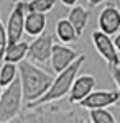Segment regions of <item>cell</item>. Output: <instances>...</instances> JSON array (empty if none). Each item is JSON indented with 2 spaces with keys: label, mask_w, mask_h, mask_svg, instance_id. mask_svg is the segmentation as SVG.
<instances>
[{
  "label": "cell",
  "mask_w": 120,
  "mask_h": 123,
  "mask_svg": "<svg viewBox=\"0 0 120 123\" xmlns=\"http://www.w3.org/2000/svg\"><path fill=\"white\" fill-rule=\"evenodd\" d=\"M17 71H18V80L25 105L36 100L38 97L45 94L49 84L53 82V77H54L53 74H49L48 71L41 69L38 64L28 61V59L20 61L17 66Z\"/></svg>",
  "instance_id": "obj_1"
},
{
  "label": "cell",
  "mask_w": 120,
  "mask_h": 123,
  "mask_svg": "<svg viewBox=\"0 0 120 123\" xmlns=\"http://www.w3.org/2000/svg\"><path fill=\"white\" fill-rule=\"evenodd\" d=\"M81 120L82 118L77 110L51 102L27 108L15 118V123H79Z\"/></svg>",
  "instance_id": "obj_2"
},
{
  "label": "cell",
  "mask_w": 120,
  "mask_h": 123,
  "mask_svg": "<svg viewBox=\"0 0 120 123\" xmlns=\"http://www.w3.org/2000/svg\"><path fill=\"white\" fill-rule=\"evenodd\" d=\"M84 62H86V54H79V57L74 59L67 67H64L59 72H56L58 76L53 77V82L49 84L46 92L41 97H38L36 100L27 104L25 108H33V107L51 104V102H59L61 98H64L66 95H67V92H69V89H71V84H73L74 77L79 74V71H81Z\"/></svg>",
  "instance_id": "obj_3"
},
{
  "label": "cell",
  "mask_w": 120,
  "mask_h": 123,
  "mask_svg": "<svg viewBox=\"0 0 120 123\" xmlns=\"http://www.w3.org/2000/svg\"><path fill=\"white\" fill-rule=\"evenodd\" d=\"M23 108V97L20 87L18 76L12 80L7 87L2 89L0 94V123H8L15 120Z\"/></svg>",
  "instance_id": "obj_4"
},
{
  "label": "cell",
  "mask_w": 120,
  "mask_h": 123,
  "mask_svg": "<svg viewBox=\"0 0 120 123\" xmlns=\"http://www.w3.org/2000/svg\"><path fill=\"white\" fill-rule=\"evenodd\" d=\"M53 35L49 33H41L35 36V39L28 44L27 48V59L35 62V64H41L45 66L46 62H49V56H51V48H53Z\"/></svg>",
  "instance_id": "obj_5"
},
{
  "label": "cell",
  "mask_w": 120,
  "mask_h": 123,
  "mask_svg": "<svg viewBox=\"0 0 120 123\" xmlns=\"http://www.w3.org/2000/svg\"><path fill=\"white\" fill-rule=\"evenodd\" d=\"M92 46L95 48V51L99 53V56L107 62V66H115L120 64V56H119V48L113 44V41L109 35L102 33L100 30L92 31Z\"/></svg>",
  "instance_id": "obj_6"
},
{
  "label": "cell",
  "mask_w": 120,
  "mask_h": 123,
  "mask_svg": "<svg viewBox=\"0 0 120 123\" xmlns=\"http://www.w3.org/2000/svg\"><path fill=\"white\" fill-rule=\"evenodd\" d=\"M120 98V90L113 89V90H95L94 89L91 94H87L82 100L79 102V108L84 110H94V108H107L112 107L119 102Z\"/></svg>",
  "instance_id": "obj_7"
},
{
  "label": "cell",
  "mask_w": 120,
  "mask_h": 123,
  "mask_svg": "<svg viewBox=\"0 0 120 123\" xmlns=\"http://www.w3.org/2000/svg\"><path fill=\"white\" fill-rule=\"evenodd\" d=\"M95 89V77L91 74H77L74 77L71 89L67 92V102L71 105H77L87 94Z\"/></svg>",
  "instance_id": "obj_8"
},
{
  "label": "cell",
  "mask_w": 120,
  "mask_h": 123,
  "mask_svg": "<svg viewBox=\"0 0 120 123\" xmlns=\"http://www.w3.org/2000/svg\"><path fill=\"white\" fill-rule=\"evenodd\" d=\"M81 53H77L74 48L69 44H63V43H53L51 48V56H49V62L54 72L63 71L64 67H67L74 59H77Z\"/></svg>",
  "instance_id": "obj_9"
},
{
  "label": "cell",
  "mask_w": 120,
  "mask_h": 123,
  "mask_svg": "<svg viewBox=\"0 0 120 123\" xmlns=\"http://www.w3.org/2000/svg\"><path fill=\"white\" fill-rule=\"evenodd\" d=\"M97 26L102 33L113 36L120 30V10L115 3H107L99 13Z\"/></svg>",
  "instance_id": "obj_10"
},
{
  "label": "cell",
  "mask_w": 120,
  "mask_h": 123,
  "mask_svg": "<svg viewBox=\"0 0 120 123\" xmlns=\"http://www.w3.org/2000/svg\"><path fill=\"white\" fill-rule=\"evenodd\" d=\"M23 20H25V10L23 3H15V7L12 8L5 25L7 31V43H15L23 38L25 31H23Z\"/></svg>",
  "instance_id": "obj_11"
},
{
  "label": "cell",
  "mask_w": 120,
  "mask_h": 123,
  "mask_svg": "<svg viewBox=\"0 0 120 123\" xmlns=\"http://www.w3.org/2000/svg\"><path fill=\"white\" fill-rule=\"evenodd\" d=\"M46 30V13L38 12H25L23 20V31L28 36H38Z\"/></svg>",
  "instance_id": "obj_12"
},
{
  "label": "cell",
  "mask_w": 120,
  "mask_h": 123,
  "mask_svg": "<svg viewBox=\"0 0 120 123\" xmlns=\"http://www.w3.org/2000/svg\"><path fill=\"white\" fill-rule=\"evenodd\" d=\"M89 17H91L89 10L84 8L82 5H73L71 10H69V13H67V20H69V23L74 26V30H76V33H77L79 38L82 36L84 30L87 26Z\"/></svg>",
  "instance_id": "obj_13"
},
{
  "label": "cell",
  "mask_w": 120,
  "mask_h": 123,
  "mask_svg": "<svg viewBox=\"0 0 120 123\" xmlns=\"http://www.w3.org/2000/svg\"><path fill=\"white\" fill-rule=\"evenodd\" d=\"M27 48H28V43L21 41V39H20V41H15V43H7L2 59H3L5 62L18 64L20 61H23V59L27 57Z\"/></svg>",
  "instance_id": "obj_14"
},
{
  "label": "cell",
  "mask_w": 120,
  "mask_h": 123,
  "mask_svg": "<svg viewBox=\"0 0 120 123\" xmlns=\"http://www.w3.org/2000/svg\"><path fill=\"white\" fill-rule=\"evenodd\" d=\"M54 31H56V38L59 39V43H63V44H71V43H74V41L79 39V36H77L74 26L69 23L67 18L58 20Z\"/></svg>",
  "instance_id": "obj_15"
},
{
  "label": "cell",
  "mask_w": 120,
  "mask_h": 123,
  "mask_svg": "<svg viewBox=\"0 0 120 123\" xmlns=\"http://www.w3.org/2000/svg\"><path fill=\"white\" fill-rule=\"evenodd\" d=\"M56 0H33L23 3V10L25 12H38V13H48L54 8Z\"/></svg>",
  "instance_id": "obj_16"
},
{
  "label": "cell",
  "mask_w": 120,
  "mask_h": 123,
  "mask_svg": "<svg viewBox=\"0 0 120 123\" xmlns=\"http://www.w3.org/2000/svg\"><path fill=\"white\" fill-rule=\"evenodd\" d=\"M18 76V71H17V64L13 62H3L0 67V87H7V85L15 80V77Z\"/></svg>",
  "instance_id": "obj_17"
},
{
  "label": "cell",
  "mask_w": 120,
  "mask_h": 123,
  "mask_svg": "<svg viewBox=\"0 0 120 123\" xmlns=\"http://www.w3.org/2000/svg\"><path fill=\"white\" fill-rule=\"evenodd\" d=\"M89 120L92 123H117L115 115L107 108H94L89 110Z\"/></svg>",
  "instance_id": "obj_18"
},
{
  "label": "cell",
  "mask_w": 120,
  "mask_h": 123,
  "mask_svg": "<svg viewBox=\"0 0 120 123\" xmlns=\"http://www.w3.org/2000/svg\"><path fill=\"white\" fill-rule=\"evenodd\" d=\"M5 46H7V31H5V25H3L2 17H0V59L3 56Z\"/></svg>",
  "instance_id": "obj_19"
},
{
  "label": "cell",
  "mask_w": 120,
  "mask_h": 123,
  "mask_svg": "<svg viewBox=\"0 0 120 123\" xmlns=\"http://www.w3.org/2000/svg\"><path fill=\"white\" fill-rule=\"evenodd\" d=\"M64 7H73V5H76L77 3V0H59Z\"/></svg>",
  "instance_id": "obj_20"
},
{
  "label": "cell",
  "mask_w": 120,
  "mask_h": 123,
  "mask_svg": "<svg viewBox=\"0 0 120 123\" xmlns=\"http://www.w3.org/2000/svg\"><path fill=\"white\" fill-rule=\"evenodd\" d=\"M102 2H105V0H87V3H89V7H97L99 3Z\"/></svg>",
  "instance_id": "obj_21"
},
{
  "label": "cell",
  "mask_w": 120,
  "mask_h": 123,
  "mask_svg": "<svg viewBox=\"0 0 120 123\" xmlns=\"http://www.w3.org/2000/svg\"><path fill=\"white\" fill-rule=\"evenodd\" d=\"M13 3H28V2H33V0H12Z\"/></svg>",
  "instance_id": "obj_22"
},
{
  "label": "cell",
  "mask_w": 120,
  "mask_h": 123,
  "mask_svg": "<svg viewBox=\"0 0 120 123\" xmlns=\"http://www.w3.org/2000/svg\"><path fill=\"white\" fill-rule=\"evenodd\" d=\"M79 123H92V122H91L89 118H82V120H81V122H79Z\"/></svg>",
  "instance_id": "obj_23"
},
{
  "label": "cell",
  "mask_w": 120,
  "mask_h": 123,
  "mask_svg": "<svg viewBox=\"0 0 120 123\" xmlns=\"http://www.w3.org/2000/svg\"><path fill=\"white\" fill-rule=\"evenodd\" d=\"M8 123H15V122H13V120H12V122H8Z\"/></svg>",
  "instance_id": "obj_24"
},
{
  "label": "cell",
  "mask_w": 120,
  "mask_h": 123,
  "mask_svg": "<svg viewBox=\"0 0 120 123\" xmlns=\"http://www.w3.org/2000/svg\"><path fill=\"white\" fill-rule=\"evenodd\" d=\"M0 94H2V87H0Z\"/></svg>",
  "instance_id": "obj_25"
}]
</instances>
